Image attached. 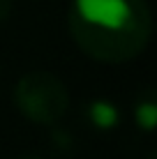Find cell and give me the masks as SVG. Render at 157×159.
Returning <instances> with one entry per match:
<instances>
[{"instance_id": "1", "label": "cell", "mask_w": 157, "mask_h": 159, "mask_svg": "<svg viewBox=\"0 0 157 159\" xmlns=\"http://www.w3.org/2000/svg\"><path fill=\"white\" fill-rule=\"evenodd\" d=\"M67 28L93 60L122 65L145 51L153 16L145 0H72Z\"/></svg>"}, {"instance_id": "2", "label": "cell", "mask_w": 157, "mask_h": 159, "mask_svg": "<svg viewBox=\"0 0 157 159\" xmlns=\"http://www.w3.org/2000/svg\"><path fill=\"white\" fill-rule=\"evenodd\" d=\"M19 111L37 125H56L69 108L67 85L51 72H28L14 88Z\"/></svg>"}, {"instance_id": "3", "label": "cell", "mask_w": 157, "mask_h": 159, "mask_svg": "<svg viewBox=\"0 0 157 159\" xmlns=\"http://www.w3.org/2000/svg\"><path fill=\"white\" fill-rule=\"evenodd\" d=\"M83 116L90 122V127L97 131H113L120 125V108L109 99H90L83 108Z\"/></svg>"}, {"instance_id": "4", "label": "cell", "mask_w": 157, "mask_h": 159, "mask_svg": "<svg viewBox=\"0 0 157 159\" xmlns=\"http://www.w3.org/2000/svg\"><path fill=\"white\" fill-rule=\"evenodd\" d=\"M134 122L145 134H150L155 129V125H157V102H155L153 92H143L136 99V104H134Z\"/></svg>"}, {"instance_id": "5", "label": "cell", "mask_w": 157, "mask_h": 159, "mask_svg": "<svg viewBox=\"0 0 157 159\" xmlns=\"http://www.w3.org/2000/svg\"><path fill=\"white\" fill-rule=\"evenodd\" d=\"M51 139H53V145H56V150H72V139H69L67 134H65L62 129H53L51 131Z\"/></svg>"}, {"instance_id": "6", "label": "cell", "mask_w": 157, "mask_h": 159, "mask_svg": "<svg viewBox=\"0 0 157 159\" xmlns=\"http://www.w3.org/2000/svg\"><path fill=\"white\" fill-rule=\"evenodd\" d=\"M12 9H14V0H0V23H5L9 19Z\"/></svg>"}, {"instance_id": "7", "label": "cell", "mask_w": 157, "mask_h": 159, "mask_svg": "<svg viewBox=\"0 0 157 159\" xmlns=\"http://www.w3.org/2000/svg\"><path fill=\"white\" fill-rule=\"evenodd\" d=\"M19 159H44V157H39V155H23V157H19Z\"/></svg>"}]
</instances>
